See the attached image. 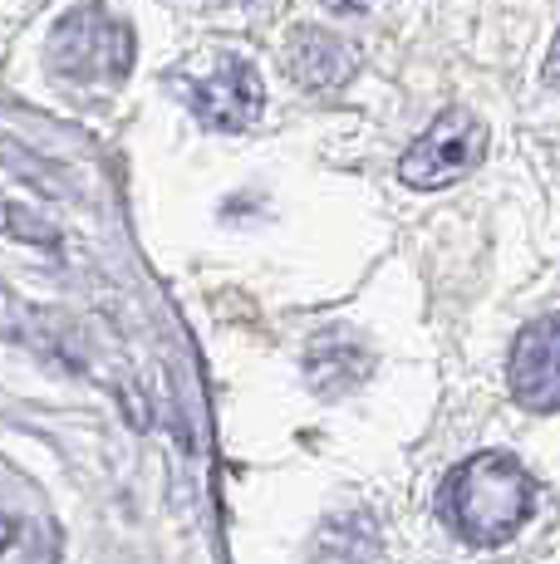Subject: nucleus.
I'll use <instances>...</instances> for the list:
<instances>
[{
	"instance_id": "1",
	"label": "nucleus",
	"mask_w": 560,
	"mask_h": 564,
	"mask_svg": "<svg viewBox=\"0 0 560 564\" xmlns=\"http://www.w3.org/2000/svg\"><path fill=\"white\" fill-rule=\"evenodd\" d=\"M438 511H443L448 530L457 540H467L477 550H497L511 545L526 530V520L536 516V481L511 457L477 452L443 481Z\"/></svg>"
},
{
	"instance_id": "2",
	"label": "nucleus",
	"mask_w": 560,
	"mask_h": 564,
	"mask_svg": "<svg viewBox=\"0 0 560 564\" xmlns=\"http://www.w3.org/2000/svg\"><path fill=\"white\" fill-rule=\"evenodd\" d=\"M50 64L74 84H114L133 69V30L104 6H79L50 35Z\"/></svg>"
},
{
	"instance_id": "3",
	"label": "nucleus",
	"mask_w": 560,
	"mask_h": 564,
	"mask_svg": "<svg viewBox=\"0 0 560 564\" xmlns=\"http://www.w3.org/2000/svg\"><path fill=\"white\" fill-rule=\"evenodd\" d=\"M482 153H487V128H482V118L467 113V108H448L403 153L398 177L418 192H438V187H448V182H457L462 172L477 167Z\"/></svg>"
},
{
	"instance_id": "4",
	"label": "nucleus",
	"mask_w": 560,
	"mask_h": 564,
	"mask_svg": "<svg viewBox=\"0 0 560 564\" xmlns=\"http://www.w3.org/2000/svg\"><path fill=\"white\" fill-rule=\"evenodd\" d=\"M182 99L212 133H246L266 108V84L241 54H222L207 74L182 79Z\"/></svg>"
},
{
	"instance_id": "5",
	"label": "nucleus",
	"mask_w": 560,
	"mask_h": 564,
	"mask_svg": "<svg viewBox=\"0 0 560 564\" xmlns=\"http://www.w3.org/2000/svg\"><path fill=\"white\" fill-rule=\"evenodd\" d=\"M0 564H60L55 516L10 466H0Z\"/></svg>"
},
{
	"instance_id": "6",
	"label": "nucleus",
	"mask_w": 560,
	"mask_h": 564,
	"mask_svg": "<svg viewBox=\"0 0 560 564\" xmlns=\"http://www.w3.org/2000/svg\"><path fill=\"white\" fill-rule=\"evenodd\" d=\"M511 393L531 412H560V314L526 324L511 349Z\"/></svg>"
},
{
	"instance_id": "7",
	"label": "nucleus",
	"mask_w": 560,
	"mask_h": 564,
	"mask_svg": "<svg viewBox=\"0 0 560 564\" xmlns=\"http://www.w3.org/2000/svg\"><path fill=\"white\" fill-rule=\"evenodd\" d=\"M354 45H344L340 35L330 30H295L286 45V74L290 84L310 94H325V89H340L344 79L354 74Z\"/></svg>"
},
{
	"instance_id": "8",
	"label": "nucleus",
	"mask_w": 560,
	"mask_h": 564,
	"mask_svg": "<svg viewBox=\"0 0 560 564\" xmlns=\"http://www.w3.org/2000/svg\"><path fill=\"white\" fill-rule=\"evenodd\" d=\"M379 555V535H374L369 516H340L315 540V564H374Z\"/></svg>"
},
{
	"instance_id": "9",
	"label": "nucleus",
	"mask_w": 560,
	"mask_h": 564,
	"mask_svg": "<svg viewBox=\"0 0 560 564\" xmlns=\"http://www.w3.org/2000/svg\"><path fill=\"white\" fill-rule=\"evenodd\" d=\"M0 231H10V236H25V241H55V236L45 231V226L35 221L30 212H20V206H6L0 202Z\"/></svg>"
},
{
	"instance_id": "10",
	"label": "nucleus",
	"mask_w": 560,
	"mask_h": 564,
	"mask_svg": "<svg viewBox=\"0 0 560 564\" xmlns=\"http://www.w3.org/2000/svg\"><path fill=\"white\" fill-rule=\"evenodd\" d=\"M546 84L560 89V35H556V45H551V59H546Z\"/></svg>"
},
{
	"instance_id": "11",
	"label": "nucleus",
	"mask_w": 560,
	"mask_h": 564,
	"mask_svg": "<svg viewBox=\"0 0 560 564\" xmlns=\"http://www.w3.org/2000/svg\"><path fill=\"white\" fill-rule=\"evenodd\" d=\"M320 6H330V10H344V15H354V10H369V6H379V0H320Z\"/></svg>"
}]
</instances>
